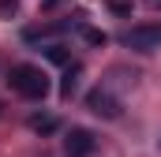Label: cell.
<instances>
[{"instance_id": "obj_8", "label": "cell", "mask_w": 161, "mask_h": 157, "mask_svg": "<svg viewBox=\"0 0 161 157\" xmlns=\"http://www.w3.org/2000/svg\"><path fill=\"white\" fill-rule=\"evenodd\" d=\"M45 56H49L53 64H68V49H64V45H49V49H45Z\"/></svg>"}, {"instance_id": "obj_10", "label": "cell", "mask_w": 161, "mask_h": 157, "mask_svg": "<svg viewBox=\"0 0 161 157\" xmlns=\"http://www.w3.org/2000/svg\"><path fill=\"white\" fill-rule=\"evenodd\" d=\"M56 4H60V0H45V4H41V8H45V11H49V8H56Z\"/></svg>"}, {"instance_id": "obj_3", "label": "cell", "mask_w": 161, "mask_h": 157, "mask_svg": "<svg viewBox=\"0 0 161 157\" xmlns=\"http://www.w3.org/2000/svg\"><path fill=\"white\" fill-rule=\"evenodd\" d=\"M97 150V138L86 131V127H71L68 138H64V157H90Z\"/></svg>"}, {"instance_id": "obj_5", "label": "cell", "mask_w": 161, "mask_h": 157, "mask_svg": "<svg viewBox=\"0 0 161 157\" xmlns=\"http://www.w3.org/2000/svg\"><path fill=\"white\" fill-rule=\"evenodd\" d=\"M60 30H64V23H41V26H26L23 38L26 41H45V38H53V34H60Z\"/></svg>"}, {"instance_id": "obj_2", "label": "cell", "mask_w": 161, "mask_h": 157, "mask_svg": "<svg viewBox=\"0 0 161 157\" xmlns=\"http://www.w3.org/2000/svg\"><path fill=\"white\" fill-rule=\"evenodd\" d=\"M120 41L127 45V49H135V52H154V49H161V23L131 26V30H127Z\"/></svg>"}, {"instance_id": "obj_7", "label": "cell", "mask_w": 161, "mask_h": 157, "mask_svg": "<svg viewBox=\"0 0 161 157\" xmlns=\"http://www.w3.org/2000/svg\"><path fill=\"white\" fill-rule=\"evenodd\" d=\"M75 86H79V64H71V68L64 71V82H60V97H71V94H75Z\"/></svg>"}, {"instance_id": "obj_9", "label": "cell", "mask_w": 161, "mask_h": 157, "mask_svg": "<svg viewBox=\"0 0 161 157\" xmlns=\"http://www.w3.org/2000/svg\"><path fill=\"white\" fill-rule=\"evenodd\" d=\"M82 34H86L90 45H105V34H101V30H82Z\"/></svg>"}, {"instance_id": "obj_1", "label": "cell", "mask_w": 161, "mask_h": 157, "mask_svg": "<svg viewBox=\"0 0 161 157\" xmlns=\"http://www.w3.org/2000/svg\"><path fill=\"white\" fill-rule=\"evenodd\" d=\"M8 86H11L19 97H26V101H41V97L49 94V75L41 71L38 64H15V68L8 71Z\"/></svg>"}, {"instance_id": "obj_6", "label": "cell", "mask_w": 161, "mask_h": 157, "mask_svg": "<svg viewBox=\"0 0 161 157\" xmlns=\"http://www.w3.org/2000/svg\"><path fill=\"white\" fill-rule=\"evenodd\" d=\"M30 127H34L38 135H53V131L60 127V120L49 116V112H34V116H30Z\"/></svg>"}, {"instance_id": "obj_4", "label": "cell", "mask_w": 161, "mask_h": 157, "mask_svg": "<svg viewBox=\"0 0 161 157\" xmlns=\"http://www.w3.org/2000/svg\"><path fill=\"white\" fill-rule=\"evenodd\" d=\"M86 109L101 120H120V101L109 94V90H90L86 94Z\"/></svg>"}]
</instances>
